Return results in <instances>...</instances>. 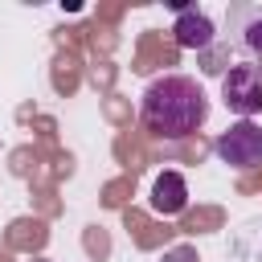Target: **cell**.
I'll list each match as a JSON object with an SVG mask.
<instances>
[{"label":"cell","mask_w":262,"mask_h":262,"mask_svg":"<svg viewBox=\"0 0 262 262\" xmlns=\"http://www.w3.org/2000/svg\"><path fill=\"white\" fill-rule=\"evenodd\" d=\"M217 156L233 168H254L262 164V127H254L250 119L233 123L221 139H217Z\"/></svg>","instance_id":"3"},{"label":"cell","mask_w":262,"mask_h":262,"mask_svg":"<svg viewBox=\"0 0 262 262\" xmlns=\"http://www.w3.org/2000/svg\"><path fill=\"white\" fill-rule=\"evenodd\" d=\"M242 33H246V45H250L254 53H262V12H254V16L246 20V29H242Z\"/></svg>","instance_id":"6"},{"label":"cell","mask_w":262,"mask_h":262,"mask_svg":"<svg viewBox=\"0 0 262 262\" xmlns=\"http://www.w3.org/2000/svg\"><path fill=\"white\" fill-rule=\"evenodd\" d=\"M221 98H225V106H229L233 115H242V119L258 115V111H262V66H258V61H237V66H229L225 78H221Z\"/></svg>","instance_id":"2"},{"label":"cell","mask_w":262,"mask_h":262,"mask_svg":"<svg viewBox=\"0 0 262 262\" xmlns=\"http://www.w3.org/2000/svg\"><path fill=\"white\" fill-rule=\"evenodd\" d=\"M139 119L151 135L160 139H184L192 135L205 119H209V98L205 90L184 78V74H164L156 78L147 90H143V102H139Z\"/></svg>","instance_id":"1"},{"label":"cell","mask_w":262,"mask_h":262,"mask_svg":"<svg viewBox=\"0 0 262 262\" xmlns=\"http://www.w3.org/2000/svg\"><path fill=\"white\" fill-rule=\"evenodd\" d=\"M188 205V184L180 172H160L156 184H151V209L164 213V217H176L180 209Z\"/></svg>","instance_id":"5"},{"label":"cell","mask_w":262,"mask_h":262,"mask_svg":"<svg viewBox=\"0 0 262 262\" xmlns=\"http://www.w3.org/2000/svg\"><path fill=\"white\" fill-rule=\"evenodd\" d=\"M176 25H172V33H176V41L184 45V49H205L209 41H213V20L205 16V12H196V8H188V4H176Z\"/></svg>","instance_id":"4"}]
</instances>
